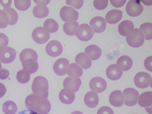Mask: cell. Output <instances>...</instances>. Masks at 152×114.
<instances>
[{
    "instance_id": "34",
    "label": "cell",
    "mask_w": 152,
    "mask_h": 114,
    "mask_svg": "<svg viewBox=\"0 0 152 114\" xmlns=\"http://www.w3.org/2000/svg\"><path fill=\"white\" fill-rule=\"evenodd\" d=\"M30 77V74L23 69L18 71L16 76L17 81L23 84L29 81Z\"/></svg>"
},
{
    "instance_id": "44",
    "label": "cell",
    "mask_w": 152,
    "mask_h": 114,
    "mask_svg": "<svg viewBox=\"0 0 152 114\" xmlns=\"http://www.w3.org/2000/svg\"><path fill=\"white\" fill-rule=\"evenodd\" d=\"M9 75V72L4 68L0 69V79L4 80L7 78Z\"/></svg>"
},
{
    "instance_id": "43",
    "label": "cell",
    "mask_w": 152,
    "mask_h": 114,
    "mask_svg": "<svg viewBox=\"0 0 152 114\" xmlns=\"http://www.w3.org/2000/svg\"><path fill=\"white\" fill-rule=\"evenodd\" d=\"M126 0H110L111 4L116 7H120L123 6L126 3Z\"/></svg>"
},
{
    "instance_id": "14",
    "label": "cell",
    "mask_w": 152,
    "mask_h": 114,
    "mask_svg": "<svg viewBox=\"0 0 152 114\" xmlns=\"http://www.w3.org/2000/svg\"><path fill=\"white\" fill-rule=\"evenodd\" d=\"M89 25L93 30L96 33H100L105 30L106 22L104 18L96 16L91 19Z\"/></svg>"
},
{
    "instance_id": "48",
    "label": "cell",
    "mask_w": 152,
    "mask_h": 114,
    "mask_svg": "<svg viewBox=\"0 0 152 114\" xmlns=\"http://www.w3.org/2000/svg\"><path fill=\"white\" fill-rule=\"evenodd\" d=\"M34 1L35 2V3L37 4H40V5H47L48 4L50 1L48 0V1Z\"/></svg>"
},
{
    "instance_id": "9",
    "label": "cell",
    "mask_w": 152,
    "mask_h": 114,
    "mask_svg": "<svg viewBox=\"0 0 152 114\" xmlns=\"http://www.w3.org/2000/svg\"><path fill=\"white\" fill-rule=\"evenodd\" d=\"M124 96V104L127 106H132L135 105L137 102L139 93L134 89L127 88L123 91Z\"/></svg>"
},
{
    "instance_id": "45",
    "label": "cell",
    "mask_w": 152,
    "mask_h": 114,
    "mask_svg": "<svg viewBox=\"0 0 152 114\" xmlns=\"http://www.w3.org/2000/svg\"><path fill=\"white\" fill-rule=\"evenodd\" d=\"M12 0L0 1V4L4 8L10 7L11 5Z\"/></svg>"
},
{
    "instance_id": "37",
    "label": "cell",
    "mask_w": 152,
    "mask_h": 114,
    "mask_svg": "<svg viewBox=\"0 0 152 114\" xmlns=\"http://www.w3.org/2000/svg\"><path fill=\"white\" fill-rule=\"evenodd\" d=\"M9 21V17L7 13L3 10L0 9V28H6Z\"/></svg>"
},
{
    "instance_id": "3",
    "label": "cell",
    "mask_w": 152,
    "mask_h": 114,
    "mask_svg": "<svg viewBox=\"0 0 152 114\" xmlns=\"http://www.w3.org/2000/svg\"><path fill=\"white\" fill-rule=\"evenodd\" d=\"M144 39V35L142 31L138 29L135 28L126 36V40L130 46L137 48L143 44Z\"/></svg>"
},
{
    "instance_id": "16",
    "label": "cell",
    "mask_w": 152,
    "mask_h": 114,
    "mask_svg": "<svg viewBox=\"0 0 152 114\" xmlns=\"http://www.w3.org/2000/svg\"><path fill=\"white\" fill-rule=\"evenodd\" d=\"M81 84L80 79L75 77H66L63 82L64 87L66 89L76 92L79 89Z\"/></svg>"
},
{
    "instance_id": "7",
    "label": "cell",
    "mask_w": 152,
    "mask_h": 114,
    "mask_svg": "<svg viewBox=\"0 0 152 114\" xmlns=\"http://www.w3.org/2000/svg\"><path fill=\"white\" fill-rule=\"evenodd\" d=\"M143 9V6L140 0H130L126 7L127 13L132 17L139 15L142 12Z\"/></svg>"
},
{
    "instance_id": "25",
    "label": "cell",
    "mask_w": 152,
    "mask_h": 114,
    "mask_svg": "<svg viewBox=\"0 0 152 114\" xmlns=\"http://www.w3.org/2000/svg\"><path fill=\"white\" fill-rule=\"evenodd\" d=\"M132 63L130 57L127 55H123L118 58L116 64L122 71H126L131 68Z\"/></svg>"
},
{
    "instance_id": "40",
    "label": "cell",
    "mask_w": 152,
    "mask_h": 114,
    "mask_svg": "<svg viewBox=\"0 0 152 114\" xmlns=\"http://www.w3.org/2000/svg\"><path fill=\"white\" fill-rule=\"evenodd\" d=\"M8 38L4 34L0 33V50L5 48L8 44Z\"/></svg>"
},
{
    "instance_id": "18",
    "label": "cell",
    "mask_w": 152,
    "mask_h": 114,
    "mask_svg": "<svg viewBox=\"0 0 152 114\" xmlns=\"http://www.w3.org/2000/svg\"><path fill=\"white\" fill-rule=\"evenodd\" d=\"M123 71L115 64L109 66L106 70V75L107 78L112 80L119 79L121 76Z\"/></svg>"
},
{
    "instance_id": "38",
    "label": "cell",
    "mask_w": 152,
    "mask_h": 114,
    "mask_svg": "<svg viewBox=\"0 0 152 114\" xmlns=\"http://www.w3.org/2000/svg\"><path fill=\"white\" fill-rule=\"evenodd\" d=\"M108 2V0H94L93 2V4L96 9L102 10L106 7Z\"/></svg>"
},
{
    "instance_id": "31",
    "label": "cell",
    "mask_w": 152,
    "mask_h": 114,
    "mask_svg": "<svg viewBox=\"0 0 152 114\" xmlns=\"http://www.w3.org/2000/svg\"><path fill=\"white\" fill-rule=\"evenodd\" d=\"M43 26L47 31L50 33L56 32L58 28V24L57 22L51 18L46 20L44 23Z\"/></svg>"
},
{
    "instance_id": "41",
    "label": "cell",
    "mask_w": 152,
    "mask_h": 114,
    "mask_svg": "<svg viewBox=\"0 0 152 114\" xmlns=\"http://www.w3.org/2000/svg\"><path fill=\"white\" fill-rule=\"evenodd\" d=\"M97 114H114L113 110L107 106H102L98 110Z\"/></svg>"
},
{
    "instance_id": "21",
    "label": "cell",
    "mask_w": 152,
    "mask_h": 114,
    "mask_svg": "<svg viewBox=\"0 0 152 114\" xmlns=\"http://www.w3.org/2000/svg\"><path fill=\"white\" fill-rule=\"evenodd\" d=\"M75 61L83 69L89 68L92 64L91 59L84 52H80L75 57Z\"/></svg>"
},
{
    "instance_id": "29",
    "label": "cell",
    "mask_w": 152,
    "mask_h": 114,
    "mask_svg": "<svg viewBox=\"0 0 152 114\" xmlns=\"http://www.w3.org/2000/svg\"><path fill=\"white\" fill-rule=\"evenodd\" d=\"M83 71L81 67L75 63H72L69 66L67 75L71 77H80L82 75Z\"/></svg>"
},
{
    "instance_id": "1",
    "label": "cell",
    "mask_w": 152,
    "mask_h": 114,
    "mask_svg": "<svg viewBox=\"0 0 152 114\" xmlns=\"http://www.w3.org/2000/svg\"><path fill=\"white\" fill-rule=\"evenodd\" d=\"M26 107L38 114H47L51 109L49 101L32 94L28 95L25 100Z\"/></svg>"
},
{
    "instance_id": "22",
    "label": "cell",
    "mask_w": 152,
    "mask_h": 114,
    "mask_svg": "<svg viewBox=\"0 0 152 114\" xmlns=\"http://www.w3.org/2000/svg\"><path fill=\"white\" fill-rule=\"evenodd\" d=\"M59 97L60 100L62 103L69 104L74 101L75 95L73 91L65 88L62 89L60 91Z\"/></svg>"
},
{
    "instance_id": "15",
    "label": "cell",
    "mask_w": 152,
    "mask_h": 114,
    "mask_svg": "<svg viewBox=\"0 0 152 114\" xmlns=\"http://www.w3.org/2000/svg\"><path fill=\"white\" fill-rule=\"evenodd\" d=\"M69 64V62L66 59L60 58L54 62L53 66V71L58 75H64L66 73Z\"/></svg>"
},
{
    "instance_id": "20",
    "label": "cell",
    "mask_w": 152,
    "mask_h": 114,
    "mask_svg": "<svg viewBox=\"0 0 152 114\" xmlns=\"http://www.w3.org/2000/svg\"><path fill=\"white\" fill-rule=\"evenodd\" d=\"M134 28L133 23L129 20L122 21L119 24L118 30L119 33L122 36H126L129 35Z\"/></svg>"
},
{
    "instance_id": "13",
    "label": "cell",
    "mask_w": 152,
    "mask_h": 114,
    "mask_svg": "<svg viewBox=\"0 0 152 114\" xmlns=\"http://www.w3.org/2000/svg\"><path fill=\"white\" fill-rule=\"evenodd\" d=\"M16 56L15 49L10 47H7L0 50V61L3 63H9L12 62Z\"/></svg>"
},
{
    "instance_id": "51",
    "label": "cell",
    "mask_w": 152,
    "mask_h": 114,
    "mask_svg": "<svg viewBox=\"0 0 152 114\" xmlns=\"http://www.w3.org/2000/svg\"></svg>"
},
{
    "instance_id": "23",
    "label": "cell",
    "mask_w": 152,
    "mask_h": 114,
    "mask_svg": "<svg viewBox=\"0 0 152 114\" xmlns=\"http://www.w3.org/2000/svg\"><path fill=\"white\" fill-rule=\"evenodd\" d=\"M84 102L87 107L91 108L95 107L98 104V94L92 91L88 92L84 97Z\"/></svg>"
},
{
    "instance_id": "5",
    "label": "cell",
    "mask_w": 152,
    "mask_h": 114,
    "mask_svg": "<svg viewBox=\"0 0 152 114\" xmlns=\"http://www.w3.org/2000/svg\"><path fill=\"white\" fill-rule=\"evenodd\" d=\"M94 32L87 24H81L76 33L75 35L80 40L84 41H88L93 37Z\"/></svg>"
},
{
    "instance_id": "35",
    "label": "cell",
    "mask_w": 152,
    "mask_h": 114,
    "mask_svg": "<svg viewBox=\"0 0 152 114\" xmlns=\"http://www.w3.org/2000/svg\"><path fill=\"white\" fill-rule=\"evenodd\" d=\"M15 7L18 9L25 11L29 8L31 5V0H14Z\"/></svg>"
},
{
    "instance_id": "47",
    "label": "cell",
    "mask_w": 152,
    "mask_h": 114,
    "mask_svg": "<svg viewBox=\"0 0 152 114\" xmlns=\"http://www.w3.org/2000/svg\"><path fill=\"white\" fill-rule=\"evenodd\" d=\"M18 114H38L35 112L30 110H26L22 111L18 113Z\"/></svg>"
},
{
    "instance_id": "8",
    "label": "cell",
    "mask_w": 152,
    "mask_h": 114,
    "mask_svg": "<svg viewBox=\"0 0 152 114\" xmlns=\"http://www.w3.org/2000/svg\"><path fill=\"white\" fill-rule=\"evenodd\" d=\"M33 40L39 44L46 42L50 38L49 33L43 27H39L35 28L32 33Z\"/></svg>"
},
{
    "instance_id": "19",
    "label": "cell",
    "mask_w": 152,
    "mask_h": 114,
    "mask_svg": "<svg viewBox=\"0 0 152 114\" xmlns=\"http://www.w3.org/2000/svg\"><path fill=\"white\" fill-rule=\"evenodd\" d=\"M122 12L117 9H113L108 12L106 14L105 18L107 23L114 24L119 22L122 19Z\"/></svg>"
},
{
    "instance_id": "49",
    "label": "cell",
    "mask_w": 152,
    "mask_h": 114,
    "mask_svg": "<svg viewBox=\"0 0 152 114\" xmlns=\"http://www.w3.org/2000/svg\"><path fill=\"white\" fill-rule=\"evenodd\" d=\"M71 114H83V113L81 112L80 111H75L73 112H72V113H71Z\"/></svg>"
},
{
    "instance_id": "2",
    "label": "cell",
    "mask_w": 152,
    "mask_h": 114,
    "mask_svg": "<svg viewBox=\"0 0 152 114\" xmlns=\"http://www.w3.org/2000/svg\"><path fill=\"white\" fill-rule=\"evenodd\" d=\"M31 89L35 95L47 99L48 96V85L47 80L42 76L35 77L33 81Z\"/></svg>"
},
{
    "instance_id": "4",
    "label": "cell",
    "mask_w": 152,
    "mask_h": 114,
    "mask_svg": "<svg viewBox=\"0 0 152 114\" xmlns=\"http://www.w3.org/2000/svg\"><path fill=\"white\" fill-rule=\"evenodd\" d=\"M61 19L64 22L75 21L78 17V12L73 8L67 6L61 8L59 13Z\"/></svg>"
},
{
    "instance_id": "39",
    "label": "cell",
    "mask_w": 152,
    "mask_h": 114,
    "mask_svg": "<svg viewBox=\"0 0 152 114\" xmlns=\"http://www.w3.org/2000/svg\"><path fill=\"white\" fill-rule=\"evenodd\" d=\"M83 0H66V4L70 6L73 7L77 9L81 8L83 4Z\"/></svg>"
},
{
    "instance_id": "27",
    "label": "cell",
    "mask_w": 152,
    "mask_h": 114,
    "mask_svg": "<svg viewBox=\"0 0 152 114\" xmlns=\"http://www.w3.org/2000/svg\"><path fill=\"white\" fill-rule=\"evenodd\" d=\"M79 26L78 23L76 21H70L66 22L63 26L64 32L69 36H74L76 33Z\"/></svg>"
},
{
    "instance_id": "11",
    "label": "cell",
    "mask_w": 152,
    "mask_h": 114,
    "mask_svg": "<svg viewBox=\"0 0 152 114\" xmlns=\"http://www.w3.org/2000/svg\"><path fill=\"white\" fill-rule=\"evenodd\" d=\"M89 86L92 91L99 93L105 90L107 84L103 78L96 77L91 79L89 83Z\"/></svg>"
},
{
    "instance_id": "30",
    "label": "cell",
    "mask_w": 152,
    "mask_h": 114,
    "mask_svg": "<svg viewBox=\"0 0 152 114\" xmlns=\"http://www.w3.org/2000/svg\"><path fill=\"white\" fill-rule=\"evenodd\" d=\"M140 30L143 33L144 38L147 40L152 38V24L150 23H145L140 27Z\"/></svg>"
},
{
    "instance_id": "36",
    "label": "cell",
    "mask_w": 152,
    "mask_h": 114,
    "mask_svg": "<svg viewBox=\"0 0 152 114\" xmlns=\"http://www.w3.org/2000/svg\"><path fill=\"white\" fill-rule=\"evenodd\" d=\"M23 69L30 74L36 72L38 68V65L37 61L22 64Z\"/></svg>"
},
{
    "instance_id": "42",
    "label": "cell",
    "mask_w": 152,
    "mask_h": 114,
    "mask_svg": "<svg viewBox=\"0 0 152 114\" xmlns=\"http://www.w3.org/2000/svg\"><path fill=\"white\" fill-rule=\"evenodd\" d=\"M152 56L147 57L144 62V65L145 68L150 72L152 71Z\"/></svg>"
},
{
    "instance_id": "32",
    "label": "cell",
    "mask_w": 152,
    "mask_h": 114,
    "mask_svg": "<svg viewBox=\"0 0 152 114\" xmlns=\"http://www.w3.org/2000/svg\"><path fill=\"white\" fill-rule=\"evenodd\" d=\"M3 10L8 14L9 21L8 24L12 25L15 24L18 20V15L17 12L13 8L11 7L5 8Z\"/></svg>"
},
{
    "instance_id": "24",
    "label": "cell",
    "mask_w": 152,
    "mask_h": 114,
    "mask_svg": "<svg viewBox=\"0 0 152 114\" xmlns=\"http://www.w3.org/2000/svg\"><path fill=\"white\" fill-rule=\"evenodd\" d=\"M85 52L91 59L95 60L100 56L102 51L99 47L95 45H91L87 47Z\"/></svg>"
},
{
    "instance_id": "46",
    "label": "cell",
    "mask_w": 152,
    "mask_h": 114,
    "mask_svg": "<svg viewBox=\"0 0 152 114\" xmlns=\"http://www.w3.org/2000/svg\"><path fill=\"white\" fill-rule=\"evenodd\" d=\"M6 91V89L5 86L2 83H0V98L2 97Z\"/></svg>"
},
{
    "instance_id": "26",
    "label": "cell",
    "mask_w": 152,
    "mask_h": 114,
    "mask_svg": "<svg viewBox=\"0 0 152 114\" xmlns=\"http://www.w3.org/2000/svg\"><path fill=\"white\" fill-rule=\"evenodd\" d=\"M152 93L151 91H146L141 94L139 96L138 102L141 107H147L152 104Z\"/></svg>"
},
{
    "instance_id": "28",
    "label": "cell",
    "mask_w": 152,
    "mask_h": 114,
    "mask_svg": "<svg viewBox=\"0 0 152 114\" xmlns=\"http://www.w3.org/2000/svg\"><path fill=\"white\" fill-rule=\"evenodd\" d=\"M32 12L35 17L42 18L48 15L49 10L48 7L45 5L39 4L35 6L34 7Z\"/></svg>"
},
{
    "instance_id": "33",
    "label": "cell",
    "mask_w": 152,
    "mask_h": 114,
    "mask_svg": "<svg viewBox=\"0 0 152 114\" xmlns=\"http://www.w3.org/2000/svg\"><path fill=\"white\" fill-rule=\"evenodd\" d=\"M4 113L7 114H14L17 110V106L12 101H7L4 103L2 106Z\"/></svg>"
},
{
    "instance_id": "50",
    "label": "cell",
    "mask_w": 152,
    "mask_h": 114,
    "mask_svg": "<svg viewBox=\"0 0 152 114\" xmlns=\"http://www.w3.org/2000/svg\"><path fill=\"white\" fill-rule=\"evenodd\" d=\"M2 67L1 64L0 62V69Z\"/></svg>"
},
{
    "instance_id": "12",
    "label": "cell",
    "mask_w": 152,
    "mask_h": 114,
    "mask_svg": "<svg viewBox=\"0 0 152 114\" xmlns=\"http://www.w3.org/2000/svg\"><path fill=\"white\" fill-rule=\"evenodd\" d=\"M38 55L34 50L29 48L23 49L20 52L19 58L22 64L37 61Z\"/></svg>"
},
{
    "instance_id": "6",
    "label": "cell",
    "mask_w": 152,
    "mask_h": 114,
    "mask_svg": "<svg viewBox=\"0 0 152 114\" xmlns=\"http://www.w3.org/2000/svg\"><path fill=\"white\" fill-rule=\"evenodd\" d=\"M134 82L136 86L139 88H146L151 84V76L149 73L145 72H139L134 76Z\"/></svg>"
},
{
    "instance_id": "10",
    "label": "cell",
    "mask_w": 152,
    "mask_h": 114,
    "mask_svg": "<svg viewBox=\"0 0 152 114\" xmlns=\"http://www.w3.org/2000/svg\"><path fill=\"white\" fill-rule=\"evenodd\" d=\"M46 52L49 55L56 57L60 55L63 49L60 43L58 41L53 40L49 41L45 48Z\"/></svg>"
},
{
    "instance_id": "17",
    "label": "cell",
    "mask_w": 152,
    "mask_h": 114,
    "mask_svg": "<svg viewBox=\"0 0 152 114\" xmlns=\"http://www.w3.org/2000/svg\"><path fill=\"white\" fill-rule=\"evenodd\" d=\"M124 97L122 92L120 90H115L112 92L109 97L110 104L115 107L121 106L124 104Z\"/></svg>"
}]
</instances>
